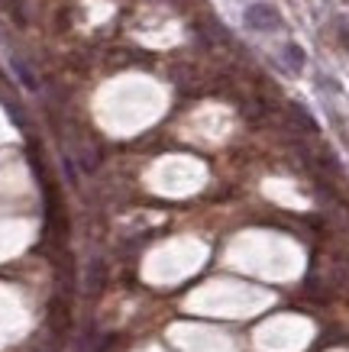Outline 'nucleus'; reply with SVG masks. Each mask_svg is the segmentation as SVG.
Here are the masks:
<instances>
[{
    "instance_id": "obj_1",
    "label": "nucleus",
    "mask_w": 349,
    "mask_h": 352,
    "mask_svg": "<svg viewBox=\"0 0 349 352\" xmlns=\"http://www.w3.org/2000/svg\"><path fill=\"white\" fill-rule=\"evenodd\" d=\"M243 23L253 32H275L282 30V13L272 3H249L243 13Z\"/></svg>"
},
{
    "instance_id": "obj_2",
    "label": "nucleus",
    "mask_w": 349,
    "mask_h": 352,
    "mask_svg": "<svg viewBox=\"0 0 349 352\" xmlns=\"http://www.w3.org/2000/svg\"><path fill=\"white\" fill-rule=\"evenodd\" d=\"M282 55H285V62H288V68H291V72H304L307 55H304V49H301L297 43H285Z\"/></svg>"
},
{
    "instance_id": "obj_3",
    "label": "nucleus",
    "mask_w": 349,
    "mask_h": 352,
    "mask_svg": "<svg viewBox=\"0 0 349 352\" xmlns=\"http://www.w3.org/2000/svg\"><path fill=\"white\" fill-rule=\"evenodd\" d=\"M13 72H17V78H20L23 85L30 87V91H36V75H32L30 68H26V65L20 62V58H13Z\"/></svg>"
},
{
    "instance_id": "obj_4",
    "label": "nucleus",
    "mask_w": 349,
    "mask_h": 352,
    "mask_svg": "<svg viewBox=\"0 0 349 352\" xmlns=\"http://www.w3.org/2000/svg\"><path fill=\"white\" fill-rule=\"evenodd\" d=\"M291 110H295L297 123H304V126L310 129V133H317V123H314V120H310V113H307V110H301V107H297V104H295V107H291Z\"/></svg>"
}]
</instances>
